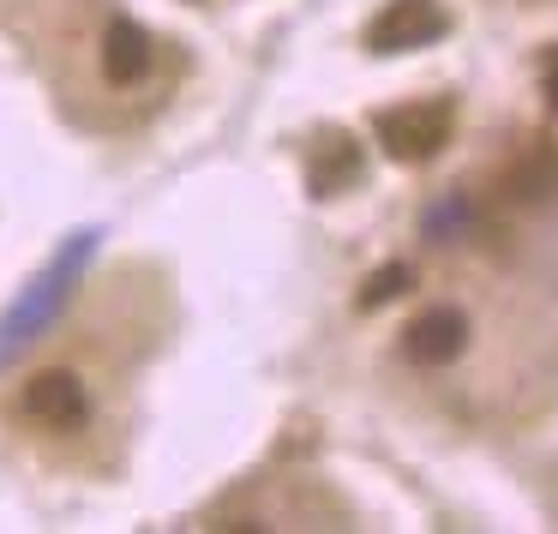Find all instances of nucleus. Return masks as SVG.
<instances>
[{
	"label": "nucleus",
	"mask_w": 558,
	"mask_h": 534,
	"mask_svg": "<svg viewBox=\"0 0 558 534\" xmlns=\"http://www.w3.org/2000/svg\"><path fill=\"white\" fill-rule=\"evenodd\" d=\"M90 246H97V234L85 229V234H78L73 246H61V253H54V265L43 270V277L31 282V289L19 294L13 306H7V318H0V366L13 361L19 349H31V342H37L43 330H49V318L61 313V301H66V294H73L78 270H85Z\"/></svg>",
	"instance_id": "1"
},
{
	"label": "nucleus",
	"mask_w": 558,
	"mask_h": 534,
	"mask_svg": "<svg viewBox=\"0 0 558 534\" xmlns=\"http://www.w3.org/2000/svg\"><path fill=\"white\" fill-rule=\"evenodd\" d=\"M450 121H457V109H450L445 97H438V102H409V109L378 114V138H385V150L397 162H426V157L445 150Z\"/></svg>",
	"instance_id": "2"
},
{
	"label": "nucleus",
	"mask_w": 558,
	"mask_h": 534,
	"mask_svg": "<svg viewBox=\"0 0 558 534\" xmlns=\"http://www.w3.org/2000/svg\"><path fill=\"white\" fill-rule=\"evenodd\" d=\"M445 31H450V13L438 0H390L385 13L366 25V43H373L378 54H397V49H426V43H438Z\"/></svg>",
	"instance_id": "3"
},
{
	"label": "nucleus",
	"mask_w": 558,
	"mask_h": 534,
	"mask_svg": "<svg viewBox=\"0 0 558 534\" xmlns=\"http://www.w3.org/2000/svg\"><path fill=\"white\" fill-rule=\"evenodd\" d=\"M25 414L31 421H43V426H78L90 414V402H85V385H78L73 373H37L25 385Z\"/></svg>",
	"instance_id": "4"
},
{
	"label": "nucleus",
	"mask_w": 558,
	"mask_h": 534,
	"mask_svg": "<svg viewBox=\"0 0 558 534\" xmlns=\"http://www.w3.org/2000/svg\"><path fill=\"white\" fill-rule=\"evenodd\" d=\"M462 342H469V325H462V313H450V306H438V313L414 318L409 337H402V354L421 366H445L462 354Z\"/></svg>",
	"instance_id": "5"
},
{
	"label": "nucleus",
	"mask_w": 558,
	"mask_h": 534,
	"mask_svg": "<svg viewBox=\"0 0 558 534\" xmlns=\"http://www.w3.org/2000/svg\"><path fill=\"white\" fill-rule=\"evenodd\" d=\"M102 73H109V85H138V78L150 73V37L138 25H109V37H102Z\"/></svg>",
	"instance_id": "6"
},
{
	"label": "nucleus",
	"mask_w": 558,
	"mask_h": 534,
	"mask_svg": "<svg viewBox=\"0 0 558 534\" xmlns=\"http://www.w3.org/2000/svg\"><path fill=\"white\" fill-rule=\"evenodd\" d=\"M409 282H414V270H409V265H385V270H378V277H373V289H361V306H366V313H373V306L397 301V294L409 289Z\"/></svg>",
	"instance_id": "7"
},
{
	"label": "nucleus",
	"mask_w": 558,
	"mask_h": 534,
	"mask_svg": "<svg viewBox=\"0 0 558 534\" xmlns=\"http://www.w3.org/2000/svg\"><path fill=\"white\" fill-rule=\"evenodd\" d=\"M546 102H553V109H558V49L546 54Z\"/></svg>",
	"instance_id": "8"
}]
</instances>
